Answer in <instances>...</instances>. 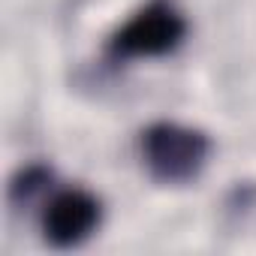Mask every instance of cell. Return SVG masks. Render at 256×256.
I'll list each match as a JSON object with an SVG mask.
<instances>
[{
    "label": "cell",
    "mask_w": 256,
    "mask_h": 256,
    "mask_svg": "<svg viewBox=\"0 0 256 256\" xmlns=\"http://www.w3.org/2000/svg\"><path fill=\"white\" fill-rule=\"evenodd\" d=\"M100 223V202L84 190H64L58 193L42 217L46 235L58 247H72L84 241Z\"/></svg>",
    "instance_id": "3"
},
{
    "label": "cell",
    "mask_w": 256,
    "mask_h": 256,
    "mask_svg": "<svg viewBox=\"0 0 256 256\" xmlns=\"http://www.w3.org/2000/svg\"><path fill=\"white\" fill-rule=\"evenodd\" d=\"M148 169L163 181H190L208 157V139L181 124H154L142 133Z\"/></svg>",
    "instance_id": "1"
},
{
    "label": "cell",
    "mask_w": 256,
    "mask_h": 256,
    "mask_svg": "<svg viewBox=\"0 0 256 256\" xmlns=\"http://www.w3.org/2000/svg\"><path fill=\"white\" fill-rule=\"evenodd\" d=\"M187 34L184 16L169 0H151L112 36L114 58H157L172 52Z\"/></svg>",
    "instance_id": "2"
}]
</instances>
